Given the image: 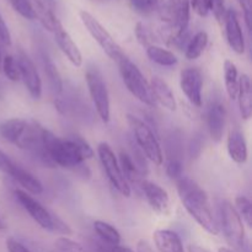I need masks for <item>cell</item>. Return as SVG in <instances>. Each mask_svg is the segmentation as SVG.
<instances>
[{
	"label": "cell",
	"mask_w": 252,
	"mask_h": 252,
	"mask_svg": "<svg viewBox=\"0 0 252 252\" xmlns=\"http://www.w3.org/2000/svg\"><path fill=\"white\" fill-rule=\"evenodd\" d=\"M6 228H7V226H6V223H5V221L2 220L1 217H0V231L5 230V229H6Z\"/></svg>",
	"instance_id": "46"
},
{
	"label": "cell",
	"mask_w": 252,
	"mask_h": 252,
	"mask_svg": "<svg viewBox=\"0 0 252 252\" xmlns=\"http://www.w3.org/2000/svg\"><path fill=\"white\" fill-rule=\"evenodd\" d=\"M6 249L7 252H32L29 248L20 243L19 240L14 238H9L6 240Z\"/></svg>",
	"instance_id": "41"
},
{
	"label": "cell",
	"mask_w": 252,
	"mask_h": 252,
	"mask_svg": "<svg viewBox=\"0 0 252 252\" xmlns=\"http://www.w3.org/2000/svg\"><path fill=\"white\" fill-rule=\"evenodd\" d=\"M140 189H142L143 193H144L145 198H147L148 203L152 207L153 211L161 214V216H169L170 198L167 192L161 186H159L155 182L143 180Z\"/></svg>",
	"instance_id": "12"
},
{
	"label": "cell",
	"mask_w": 252,
	"mask_h": 252,
	"mask_svg": "<svg viewBox=\"0 0 252 252\" xmlns=\"http://www.w3.org/2000/svg\"><path fill=\"white\" fill-rule=\"evenodd\" d=\"M180 2H181V0H167L166 2H164L161 9H160L162 20H165L167 24L171 25L172 21H174L175 14H176L177 9H179Z\"/></svg>",
	"instance_id": "36"
},
{
	"label": "cell",
	"mask_w": 252,
	"mask_h": 252,
	"mask_svg": "<svg viewBox=\"0 0 252 252\" xmlns=\"http://www.w3.org/2000/svg\"><path fill=\"white\" fill-rule=\"evenodd\" d=\"M177 181V192L189 216L212 235H218L220 229L214 219L206 192L189 177L181 176Z\"/></svg>",
	"instance_id": "2"
},
{
	"label": "cell",
	"mask_w": 252,
	"mask_h": 252,
	"mask_svg": "<svg viewBox=\"0 0 252 252\" xmlns=\"http://www.w3.org/2000/svg\"><path fill=\"white\" fill-rule=\"evenodd\" d=\"M15 197L21 204L22 208L29 213V216L41 226L44 230L52 231V233L62 234V235L69 236L73 234V230L69 228L65 221L62 220L57 214L52 213L51 211L42 206L38 201L32 196L27 194L25 191L16 189L15 191Z\"/></svg>",
	"instance_id": "3"
},
{
	"label": "cell",
	"mask_w": 252,
	"mask_h": 252,
	"mask_svg": "<svg viewBox=\"0 0 252 252\" xmlns=\"http://www.w3.org/2000/svg\"><path fill=\"white\" fill-rule=\"evenodd\" d=\"M153 239L159 252H186L180 236L172 230H157L153 234Z\"/></svg>",
	"instance_id": "19"
},
{
	"label": "cell",
	"mask_w": 252,
	"mask_h": 252,
	"mask_svg": "<svg viewBox=\"0 0 252 252\" xmlns=\"http://www.w3.org/2000/svg\"><path fill=\"white\" fill-rule=\"evenodd\" d=\"M85 79L96 112L102 122L107 123L111 117V105L107 86L103 80L102 74L98 70L97 66H89L86 69Z\"/></svg>",
	"instance_id": "6"
},
{
	"label": "cell",
	"mask_w": 252,
	"mask_h": 252,
	"mask_svg": "<svg viewBox=\"0 0 252 252\" xmlns=\"http://www.w3.org/2000/svg\"><path fill=\"white\" fill-rule=\"evenodd\" d=\"M118 66H120V73L122 76V80L125 83L126 88L128 89L130 94L134 97H137L140 102L145 103V105L154 107L157 105L154 97H153L152 89H150L149 83L143 75L140 69L125 56L117 62Z\"/></svg>",
	"instance_id": "4"
},
{
	"label": "cell",
	"mask_w": 252,
	"mask_h": 252,
	"mask_svg": "<svg viewBox=\"0 0 252 252\" xmlns=\"http://www.w3.org/2000/svg\"><path fill=\"white\" fill-rule=\"evenodd\" d=\"M235 208L236 213L241 218V220L245 221L249 228L252 226V204L251 201L245 196H238L235 198Z\"/></svg>",
	"instance_id": "29"
},
{
	"label": "cell",
	"mask_w": 252,
	"mask_h": 252,
	"mask_svg": "<svg viewBox=\"0 0 252 252\" xmlns=\"http://www.w3.org/2000/svg\"><path fill=\"white\" fill-rule=\"evenodd\" d=\"M180 86L189 102L196 107L202 106V88L203 78L201 70L197 68H186L181 71Z\"/></svg>",
	"instance_id": "11"
},
{
	"label": "cell",
	"mask_w": 252,
	"mask_h": 252,
	"mask_svg": "<svg viewBox=\"0 0 252 252\" xmlns=\"http://www.w3.org/2000/svg\"><path fill=\"white\" fill-rule=\"evenodd\" d=\"M113 252H134L128 248H123V246H113Z\"/></svg>",
	"instance_id": "45"
},
{
	"label": "cell",
	"mask_w": 252,
	"mask_h": 252,
	"mask_svg": "<svg viewBox=\"0 0 252 252\" xmlns=\"http://www.w3.org/2000/svg\"><path fill=\"white\" fill-rule=\"evenodd\" d=\"M149 85L155 102H159L162 107L169 111L176 110V100H175L174 93L166 81L160 79L159 76H154L150 80Z\"/></svg>",
	"instance_id": "17"
},
{
	"label": "cell",
	"mask_w": 252,
	"mask_h": 252,
	"mask_svg": "<svg viewBox=\"0 0 252 252\" xmlns=\"http://www.w3.org/2000/svg\"><path fill=\"white\" fill-rule=\"evenodd\" d=\"M12 165H14V162L9 159V157H7L5 153H2L1 150H0V171H2V172H5V174L9 175Z\"/></svg>",
	"instance_id": "43"
},
{
	"label": "cell",
	"mask_w": 252,
	"mask_h": 252,
	"mask_svg": "<svg viewBox=\"0 0 252 252\" xmlns=\"http://www.w3.org/2000/svg\"><path fill=\"white\" fill-rule=\"evenodd\" d=\"M10 176L15 180L19 185H21L27 192L32 194H41L43 192V186L37 177H34L31 172L22 169L21 166L14 162L11 170L9 172Z\"/></svg>",
	"instance_id": "22"
},
{
	"label": "cell",
	"mask_w": 252,
	"mask_h": 252,
	"mask_svg": "<svg viewBox=\"0 0 252 252\" xmlns=\"http://www.w3.org/2000/svg\"><path fill=\"white\" fill-rule=\"evenodd\" d=\"M16 61L20 70V79H22L27 91L33 98H39L42 95V81L34 63L21 49L17 53Z\"/></svg>",
	"instance_id": "10"
},
{
	"label": "cell",
	"mask_w": 252,
	"mask_h": 252,
	"mask_svg": "<svg viewBox=\"0 0 252 252\" xmlns=\"http://www.w3.org/2000/svg\"><path fill=\"white\" fill-rule=\"evenodd\" d=\"M241 9L244 12V20L248 27V31L251 32V22H252V9H251V0H238Z\"/></svg>",
	"instance_id": "39"
},
{
	"label": "cell",
	"mask_w": 252,
	"mask_h": 252,
	"mask_svg": "<svg viewBox=\"0 0 252 252\" xmlns=\"http://www.w3.org/2000/svg\"><path fill=\"white\" fill-rule=\"evenodd\" d=\"M89 252H113V246L107 245L103 241H91L88 248Z\"/></svg>",
	"instance_id": "42"
},
{
	"label": "cell",
	"mask_w": 252,
	"mask_h": 252,
	"mask_svg": "<svg viewBox=\"0 0 252 252\" xmlns=\"http://www.w3.org/2000/svg\"><path fill=\"white\" fill-rule=\"evenodd\" d=\"M56 252H89L88 248L83 246L81 244L76 243V241L71 240V239L66 238V236H62L58 238L54 243V250Z\"/></svg>",
	"instance_id": "32"
},
{
	"label": "cell",
	"mask_w": 252,
	"mask_h": 252,
	"mask_svg": "<svg viewBox=\"0 0 252 252\" xmlns=\"http://www.w3.org/2000/svg\"><path fill=\"white\" fill-rule=\"evenodd\" d=\"M218 252H233L230 250V249H226V248H220L218 250Z\"/></svg>",
	"instance_id": "47"
},
{
	"label": "cell",
	"mask_w": 252,
	"mask_h": 252,
	"mask_svg": "<svg viewBox=\"0 0 252 252\" xmlns=\"http://www.w3.org/2000/svg\"><path fill=\"white\" fill-rule=\"evenodd\" d=\"M147 56L150 61L161 66H174L177 64V57L171 51L155 44L148 47Z\"/></svg>",
	"instance_id": "26"
},
{
	"label": "cell",
	"mask_w": 252,
	"mask_h": 252,
	"mask_svg": "<svg viewBox=\"0 0 252 252\" xmlns=\"http://www.w3.org/2000/svg\"><path fill=\"white\" fill-rule=\"evenodd\" d=\"M225 108L219 102H214L207 113L209 134L212 139L217 143L223 139L224 129H225Z\"/></svg>",
	"instance_id": "15"
},
{
	"label": "cell",
	"mask_w": 252,
	"mask_h": 252,
	"mask_svg": "<svg viewBox=\"0 0 252 252\" xmlns=\"http://www.w3.org/2000/svg\"><path fill=\"white\" fill-rule=\"evenodd\" d=\"M1 59H2V57H1V51H0V66H1Z\"/></svg>",
	"instance_id": "48"
},
{
	"label": "cell",
	"mask_w": 252,
	"mask_h": 252,
	"mask_svg": "<svg viewBox=\"0 0 252 252\" xmlns=\"http://www.w3.org/2000/svg\"><path fill=\"white\" fill-rule=\"evenodd\" d=\"M209 9L213 12L214 17L219 24H223L224 17H225V0H208Z\"/></svg>",
	"instance_id": "37"
},
{
	"label": "cell",
	"mask_w": 252,
	"mask_h": 252,
	"mask_svg": "<svg viewBox=\"0 0 252 252\" xmlns=\"http://www.w3.org/2000/svg\"><path fill=\"white\" fill-rule=\"evenodd\" d=\"M97 154L101 165H102L103 170H105L106 176H107L111 185L122 196L129 197L130 187L128 182L126 181L125 176H123L122 170H121L120 164H118V159L116 158L115 153L111 149L110 145L107 143H100L97 147Z\"/></svg>",
	"instance_id": "9"
},
{
	"label": "cell",
	"mask_w": 252,
	"mask_h": 252,
	"mask_svg": "<svg viewBox=\"0 0 252 252\" xmlns=\"http://www.w3.org/2000/svg\"><path fill=\"white\" fill-rule=\"evenodd\" d=\"M31 4L32 7H33L34 19L38 20L47 31L53 33L61 26L62 22L59 21V19L53 12L52 7L44 1H42V0H31Z\"/></svg>",
	"instance_id": "20"
},
{
	"label": "cell",
	"mask_w": 252,
	"mask_h": 252,
	"mask_svg": "<svg viewBox=\"0 0 252 252\" xmlns=\"http://www.w3.org/2000/svg\"><path fill=\"white\" fill-rule=\"evenodd\" d=\"M80 19L81 22L84 24V26L86 27V30L89 31V33L91 34L94 39L98 43V46L102 48V51L110 57L112 61L118 62L125 53L121 49V47L118 46L117 42L115 41L112 36L110 34V32L100 24L96 17H94L90 12L84 11L81 10L80 11Z\"/></svg>",
	"instance_id": "8"
},
{
	"label": "cell",
	"mask_w": 252,
	"mask_h": 252,
	"mask_svg": "<svg viewBox=\"0 0 252 252\" xmlns=\"http://www.w3.org/2000/svg\"><path fill=\"white\" fill-rule=\"evenodd\" d=\"M127 121L128 125L132 128L135 143L143 152V154L155 165H161L162 160H164L161 147H160L157 135L150 129L149 126L132 115L127 116Z\"/></svg>",
	"instance_id": "5"
},
{
	"label": "cell",
	"mask_w": 252,
	"mask_h": 252,
	"mask_svg": "<svg viewBox=\"0 0 252 252\" xmlns=\"http://www.w3.org/2000/svg\"><path fill=\"white\" fill-rule=\"evenodd\" d=\"M29 126V121L22 118H10L0 123V137L6 142L19 147Z\"/></svg>",
	"instance_id": "16"
},
{
	"label": "cell",
	"mask_w": 252,
	"mask_h": 252,
	"mask_svg": "<svg viewBox=\"0 0 252 252\" xmlns=\"http://www.w3.org/2000/svg\"><path fill=\"white\" fill-rule=\"evenodd\" d=\"M42 142L53 165L65 169L81 167L86 159H91L95 154L90 144L79 135L59 138L44 128Z\"/></svg>",
	"instance_id": "1"
},
{
	"label": "cell",
	"mask_w": 252,
	"mask_h": 252,
	"mask_svg": "<svg viewBox=\"0 0 252 252\" xmlns=\"http://www.w3.org/2000/svg\"><path fill=\"white\" fill-rule=\"evenodd\" d=\"M12 9L27 20H34L33 7H32L31 0H9Z\"/></svg>",
	"instance_id": "33"
},
{
	"label": "cell",
	"mask_w": 252,
	"mask_h": 252,
	"mask_svg": "<svg viewBox=\"0 0 252 252\" xmlns=\"http://www.w3.org/2000/svg\"><path fill=\"white\" fill-rule=\"evenodd\" d=\"M239 110L240 115L244 120H250L252 115V90H251V80L248 74H243L239 78V88L238 96Z\"/></svg>",
	"instance_id": "21"
},
{
	"label": "cell",
	"mask_w": 252,
	"mask_h": 252,
	"mask_svg": "<svg viewBox=\"0 0 252 252\" xmlns=\"http://www.w3.org/2000/svg\"><path fill=\"white\" fill-rule=\"evenodd\" d=\"M224 81H225L228 96L231 100H236L239 88V73L235 64L229 59L224 62Z\"/></svg>",
	"instance_id": "27"
},
{
	"label": "cell",
	"mask_w": 252,
	"mask_h": 252,
	"mask_svg": "<svg viewBox=\"0 0 252 252\" xmlns=\"http://www.w3.org/2000/svg\"><path fill=\"white\" fill-rule=\"evenodd\" d=\"M189 7L193 9L198 16L206 17L209 14L211 9H209V2L208 0H189Z\"/></svg>",
	"instance_id": "38"
},
{
	"label": "cell",
	"mask_w": 252,
	"mask_h": 252,
	"mask_svg": "<svg viewBox=\"0 0 252 252\" xmlns=\"http://www.w3.org/2000/svg\"><path fill=\"white\" fill-rule=\"evenodd\" d=\"M165 0H129L132 9L142 15H149L160 10Z\"/></svg>",
	"instance_id": "30"
},
{
	"label": "cell",
	"mask_w": 252,
	"mask_h": 252,
	"mask_svg": "<svg viewBox=\"0 0 252 252\" xmlns=\"http://www.w3.org/2000/svg\"><path fill=\"white\" fill-rule=\"evenodd\" d=\"M0 70H2L4 75L6 76L9 80L11 81L20 80L19 65H17V61L15 57L10 56V54H6V56L2 57Z\"/></svg>",
	"instance_id": "31"
},
{
	"label": "cell",
	"mask_w": 252,
	"mask_h": 252,
	"mask_svg": "<svg viewBox=\"0 0 252 252\" xmlns=\"http://www.w3.org/2000/svg\"><path fill=\"white\" fill-rule=\"evenodd\" d=\"M94 229L101 241L111 246H118L121 244V234L117 229L111 224L102 220H96L94 223Z\"/></svg>",
	"instance_id": "25"
},
{
	"label": "cell",
	"mask_w": 252,
	"mask_h": 252,
	"mask_svg": "<svg viewBox=\"0 0 252 252\" xmlns=\"http://www.w3.org/2000/svg\"><path fill=\"white\" fill-rule=\"evenodd\" d=\"M207 44H208V34L204 31H199L192 37L191 41L189 42L186 47V58L189 61H194V59L199 58L202 53L206 49Z\"/></svg>",
	"instance_id": "28"
},
{
	"label": "cell",
	"mask_w": 252,
	"mask_h": 252,
	"mask_svg": "<svg viewBox=\"0 0 252 252\" xmlns=\"http://www.w3.org/2000/svg\"><path fill=\"white\" fill-rule=\"evenodd\" d=\"M118 164H120L121 170H122V174L125 176L126 181L128 182V185H135V186L140 187L143 182V176L139 172V170L137 169L135 164L133 162L132 158L128 153L121 152L120 153V159H118Z\"/></svg>",
	"instance_id": "24"
},
{
	"label": "cell",
	"mask_w": 252,
	"mask_h": 252,
	"mask_svg": "<svg viewBox=\"0 0 252 252\" xmlns=\"http://www.w3.org/2000/svg\"><path fill=\"white\" fill-rule=\"evenodd\" d=\"M0 43L6 47L11 46V34L1 15H0Z\"/></svg>",
	"instance_id": "40"
},
{
	"label": "cell",
	"mask_w": 252,
	"mask_h": 252,
	"mask_svg": "<svg viewBox=\"0 0 252 252\" xmlns=\"http://www.w3.org/2000/svg\"><path fill=\"white\" fill-rule=\"evenodd\" d=\"M135 36H137L138 42L142 44L143 47L148 48V47L153 46V34L150 30L145 26L142 22H138L135 26Z\"/></svg>",
	"instance_id": "35"
},
{
	"label": "cell",
	"mask_w": 252,
	"mask_h": 252,
	"mask_svg": "<svg viewBox=\"0 0 252 252\" xmlns=\"http://www.w3.org/2000/svg\"><path fill=\"white\" fill-rule=\"evenodd\" d=\"M228 153L229 157L236 164H245L249 157L248 143H246L245 137L243 132L239 129H234L229 133L228 137Z\"/></svg>",
	"instance_id": "18"
},
{
	"label": "cell",
	"mask_w": 252,
	"mask_h": 252,
	"mask_svg": "<svg viewBox=\"0 0 252 252\" xmlns=\"http://www.w3.org/2000/svg\"><path fill=\"white\" fill-rule=\"evenodd\" d=\"M219 219L220 226L226 240L231 246L238 250L244 251L245 249V229L239 214L230 202H221L219 206Z\"/></svg>",
	"instance_id": "7"
},
{
	"label": "cell",
	"mask_w": 252,
	"mask_h": 252,
	"mask_svg": "<svg viewBox=\"0 0 252 252\" xmlns=\"http://www.w3.org/2000/svg\"><path fill=\"white\" fill-rule=\"evenodd\" d=\"M165 170L170 179L179 180L180 177L184 176V162L182 159H167Z\"/></svg>",
	"instance_id": "34"
},
{
	"label": "cell",
	"mask_w": 252,
	"mask_h": 252,
	"mask_svg": "<svg viewBox=\"0 0 252 252\" xmlns=\"http://www.w3.org/2000/svg\"><path fill=\"white\" fill-rule=\"evenodd\" d=\"M187 250H189V252H211L207 250V249L202 248V246H198V245H189Z\"/></svg>",
	"instance_id": "44"
},
{
	"label": "cell",
	"mask_w": 252,
	"mask_h": 252,
	"mask_svg": "<svg viewBox=\"0 0 252 252\" xmlns=\"http://www.w3.org/2000/svg\"><path fill=\"white\" fill-rule=\"evenodd\" d=\"M53 34L59 49L63 52L64 56L71 62V64H74L75 66H80L83 64V56H81L80 49L78 48L76 43L73 41L70 34L66 32V30L64 29L63 25H61L53 32Z\"/></svg>",
	"instance_id": "14"
},
{
	"label": "cell",
	"mask_w": 252,
	"mask_h": 252,
	"mask_svg": "<svg viewBox=\"0 0 252 252\" xmlns=\"http://www.w3.org/2000/svg\"><path fill=\"white\" fill-rule=\"evenodd\" d=\"M39 58H41L42 68H43V73L47 80H48L49 88L54 94H61L63 90V81H62L61 74L57 69V65L52 61L51 57L44 52L39 53Z\"/></svg>",
	"instance_id": "23"
},
{
	"label": "cell",
	"mask_w": 252,
	"mask_h": 252,
	"mask_svg": "<svg viewBox=\"0 0 252 252\" xmlns=\"http://www.w3.org/2000/svg\"><path fill=\"white\" fill-rule=\"evenodd\" d=\"M224 26H225V36L229 46L235 53L243 54L245 52V38H244L243 29L239 22L238 15L233 9L226 10L224 17Z\"/></svg>",
	"instance_id": "13"
}]
</instances>
